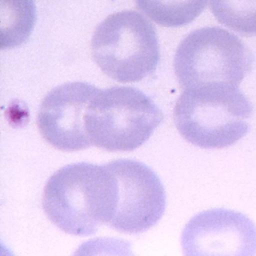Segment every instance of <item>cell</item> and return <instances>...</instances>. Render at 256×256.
<instances>
[{
  "instance_id": "cell-1",
  "label": "cell",
  "mask_w": 256,
  "mask_h": 256,
  "mask_svg": "<svg viewBox=\"0 0 256 256\" xmlns=\"http://www.w3.org/2000/svg\"><path fill=\"white\" fill-rule=\"evenodd\" d=\"M116 186L106 164H68L48 180L42 204L49 220L68 234L89 236L108 224L114 209Z\"/></svg>"
},
{
  "instance_id": "cell-2",
  "label": "cell",
  "mask_w": 256,
  "mask_h": 256,
  "mask_svg": "<svg viewBox=\"0 0 256 256\" xmlns=\"http://www.w3.org/2000/svg\"><path fill=\"white\" fill-rule=\"evenodd\" d=\"M253 106L238 86L211 84L186 88L174 112L175 125L190 143L204 149L232 146L246 136Z\"/></svg>"
},
{
  "instance_id": "cell-3",
  "label": "cell",
  "mask_w": 256,
  "mask_h": 256,
  "mask_svg": "<svg viewBox=\"0 0 256 256\" xmlns=\"http://www.w3.org/2000/svg\"><path fill=\"white\" fill-rule=\"evenodd\" d=\"M163 118L154 100L140 90L114 86L92 98L86 128L92 145L110 152L133 151L149 140Z\"/></svg>"
},
{
  "instance_id": "cell-4",
  "label": "cell",
  "mask_w": 256,
  "mask_h": 256,
  "mask_svg": "<svg viewBox=\"0 0 256 256\" xmlns=\"http://www.w3.org/2000/svg\"><path fill=\"white\" fill-rule=\"evenodd\" d=\"M92 55L110 78L120 83L140 82L154 73L160 62L155 28L137 12L115 13L96 30Z\"/></svg>"
},
{
  "instance_id": "cell-5",
  "label": "cell",
  "mask_w": 256,
  "mask_h": 256,
  "mask_svg": "<svg viewBox=\"0 0 256 256\" xmlns=\"http://www.w3.org/2000/svg\"><path fill=\"white\" fill-rule=\"evenodd\" d=\"M254 55L236 35L204 28L188 34L178 46L175 74L185 88L211 84L238 86L251 72Z\"/></svg>"
},
{
  "instance_id": "cell-6",
  "label": "cell",
  "mask_w": 256,
  "mask_h": 256,
  "mask_svg": "<svg viewBox=\"0 0 256 256\" xmlns=\"http://www.w3.org/2000/svg\"><path fill=\"white\" fill-rule=\"evenodd\" d=\"M116 186L114 209L109 226L122 233H143L164 215L166 194L158 175L146 164L132 160L106 164Z\"/></svg>"
},
{
  "instance_id": "cell-7",
  "label": "cell",
  "mask_w": 256,
  "mask_h": 256,
  "mask_svg": "<svg viewBox=\"0 0 256 256\" xmlns=\"http://www.w3.org/2000/svg\"><path fill=\"white\" fill-rule=\"evenodd\" d=\"M101 90L84 82L54 88L40 106L37 124L44 139L56 149L78 151L92 144L86 115L92 98Z\"/></svg>"
},
{
  "instance_id": "cell-8",
  "label": "cell",
  "mask_w": 256,
  "mask_h": 256,
  "mask_svg": "<svg viewBox=\"0 0 256 256\" xmlns=\"http://www.w3.org/2000/svg\"><path fill=\"white\" fill-rule=\"evenodd\" d=\"M182 246L186 256H256V226L236 211H203L186 226Z\"/></svg>"
},
{
  "instance_id": "cell-9",
  "label": "cell",
  "mask_w": 256,
  "mask_h": 256,
  "mask_svg": "<svg viewBox=\"0 0 256 256\" xmlns=\"http://www.w3.org/2000/svg\"><path fill=\"white\" fill-rule=\"evenodd\" d=\"M1 48H14L30 36L36 12L34 0H1Z\"/></svg>"
},
{
  "instance_id": "cell-10",
  "label": "cell",
  "mask_w": 256,
  "mask_h": 256,
  "mask_svg": "<svg viewBox=\"0 0 256 256\" xmlns=\"http://www.w3.org/2000/svg\"><path fill=\"white\" fill-rule=\"evenodd\" d=\"M138 8L152 22L166 28L185 26L206 8L208 0H136Z\"/></svg>"
},
{
  "instance_id": "cell-11",
  "label": "cell",
  "mask_w": 256,
  "mask_h": 256,
  "mask_svg": "<svg viewBox=\"0 0 256 256\" xmlns=\"http://www.w3.org/2000/svg\"><path fill=\"white\" fill-rule=\"evenodd\" d=\"M210 6L222 24L242 36H256V0H210Z\"/></svg>"
}]
</instances>
